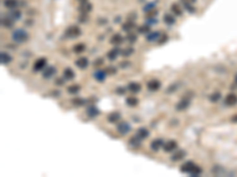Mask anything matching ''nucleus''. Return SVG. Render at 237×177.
Here are the masks:
<instances>
[{
  "mask_svg": "<svg viewBox=\"0 0 237 177\" xmlns=\"http://www.w3.org/2000/svg\"><path fill=\"white\" fill-rule=\"evenodd\" d=\"M12 39L15 41V43H25L27 39H29V34H27L26 31L21 30V28H18L15 30L13 33H12Z\"/></svg>",
  "mask_w": 237,
  "mask_h": 177,
  "instance_id": "f257e3e1",
  "label": "nucleus"
},
{
  "mask_svg": "<svg viewBox=\"0 0 237 177\" xmlns=\"http://www.w3.org/2000/svg\"><path fill=\"white\" fill-rule=\"evenodd\" d=\"M81 28L76 25H72V26H69L67 30H65V37L67 38H70V39H74V38H77L81 36Z\"/></svg>",
  "mask_w": 237,
  "mask_h": 177,
  "instance_id": "f03ea898",
  "label": "nucleus"
},
{
  "mask_svg": "<svg viewBox=\"0 0 237 177\" xmlns=\"http://www.w3.org/2000/svg\"><path fill=\"white\" fill-rule=\"evenodd\" d=\"M46 63H47L46 58H43V57H42V58H38L33 63V71L34 72L43 71V70L45 69V66H46Z\"/></svg>",
  "mask_w": 237,
  "mask_h": 177,
  "instance_id": "7ed1b4c3",
  "label": "nucleus"
},
{
  "mask_svg": "<svg viewBox=\"0 0 237 177\" xmlns=\"http://www.w3.org/2000/svg\"><path fill=\"white\" fill-rule=\"evenodd\" d=\"M160 87H161V82L158 80V79H151V80L147 82V89H148L149 91L156 92L158 91Z\"/></svg>",
  "mask_w": 237,
  "mask_h": 177,
  "instance_id": "20e7f679",
  "label": "nucleus"
},
{
  "mask_svg": "<svg viewBox=\"0 0 237 177\" xmlns=\"http://www.w3.org/2000/svg\"><path fill=\"white\" fill-rule=\"evenodd\" d=\"M117 131L120 132L121 135H126V133H128L130 131V124H129L128 122H125V120H122V122H119V124H117Z\"/></svg>",
  "mask_w": 237,
  "mask_h": 177,
  "instance_id": "39448f33",
  "label": "nucleus"
},
{
  "mask_svg": "<svg viewBox=\"0 0 237 177\" xmlns=\"http://www.w3.org/2000/svg\"><path fill=\"white\" fill-rule=\"evenodd\" d=\"M190 104H191V100H190L189 98L180 99V100H179L176 105L177 111H184V110H186V109L190 106Z\"/></svg>",
  "mask_w": 237,
  "mask_h": 177,
  "instance_id": "423d86ee",
  "label": "nucleus"
},
{
  "mask_svg": "<svg viewBox=\"0 0 237 177\" xmlns=\"http://www.w3.org/2000/svg\"><path fill=\"white\" fill-rule=\"evenodd\" d=\"M195 166H196V164L193 163V162H185V163L182 165V168H180V171L183 172V174H191L192 170L195 169Z\"/></svg>",
  "mask_w": 237,
  "mask_h": 177,
  "instance_id": "0eeeda50",
  "label": "nucleus"
},
{
  "mask_svg": "<svg viewBox=\"0 0 237 177\" xmlns=\"http://www.w3.org/2000/svg\"><path fill=\"white\" fill-rule=\"evenodd\" d=\"M177 148H178V143H177L176 141H169V142L164 143V146H163V149L165 152L174 151V150H177Z\"/></svg>",
  "mask_w": 237,
  "mask_h": 177,
  "instance_id": "6e6552de",
  "label": "nucleus"
},
{
  "mask_svg": "<svg viewBox=\"0 0 237 177\" xmlns=\"http://www.w3.org/2000/svg\"><path fill=\"white\" fill-rule=\"evenodd\" d=\"M56 72H57V70L55 66H49V67L43 70V77L45 79H50L56 74Z\"/></svg>",
  "mask_w": 237,
  "mask_h": 177,
  "instance_id": "1a4fd4ad",
  "label": "nucleus"
},
{
  "mask_svg": "<svg viewBox=\"0 0 237 177\" xmlns=\"http://www.w3.org/2000/svg\"><path fill=\"white\" fill-rule=\"evenodd\" d=\"M224 103H225V105H228V106H232V105L237 104V96L235 93L226 95L225 98H224Z\"/></svg>",
  "mask_w": 237,
  "mask_h": 177,
  "instance_id": "9d476101",
  "label": "nucleus"
},
{
  "mask_svg": "<svg viewBox=\"0 0 237 177\" xmlns=\"http://www.w3.org/2000/svg\"><path fill=\"white\" fill-rule=\"evenodd\" d=\"M76 66L78 67V69H81V70H84V69H87L89 66V60L88 58H86V57H81V58H78L76 60Z\"/></svg>",
  "mask_w": 237,
  "mask_h": 177,
  "instance_id": "9b49d317",
  "label": "nucleus"
},
{
  "mask_svg": "<svg viewBox=\"0 0 237 177\" xmlns=\"http://www.w3.org/2000/svg\"><path fill=\"white\" fill-rule=\"evenodd\" d=\"M122 41H123V37H122L120 33H115V34H113L112 36V38H110V44L114 46H117V45H121Z\"/></svg>",
  "mask_w": 237,
  "mask_h": 177,
  "instance_id": "f8f14e48",
  "label": "nucleus"
},
{
  "mask_svg": "<svg viewBox=\"0 0 237 177\" xmlns=\"http://www.w3.org/2000/svg\"><path fill=\"white\" fill-rule=\"evenodd\" d=\"M127 90L129 92H132V93H139V92L141 91V85L139 83H136V82H132L127 86Z\"/></svg>",
  "mask_w": 237,
  "mask_h": 177,
  "instance_id": "ddd939ff",
  "label": "nucleus"
},
{
  "mask_svg": "<svg viewBox=\"0 0 237 177\" xmlns=\"http://www.w3.org/2000/svg\"><path fill=\"white\" fill-rule=\"evenodd\" d=\"M120 118H121V113L117 111H114V112H110L108 116H107V120H108L109 123H116V122L120 120Z\"/></svg>",
  "mask_w": 237,
  "mask_h": 177,
  "instance_id": "4468645a",
  "label": "nucleus"
},
{
  "mask_svg": "<svg viewBox=\"0 0 237 177\" xmlns=\"http://www.w3.org/2000/svg\"><path fill=\"white\" fill-rule=\"evenodd\" d=\"M164 146V141L161 138H156L154 141H152V143H151V149L153 151H158L160 148H163Z\"/></svg>",
  "mask_w": 237,
  "mask_h": 177,
  "instance_id": "2eb2a0df",
  "label": "nucleus"
},
{
  "mask_svg": "<svg viewBox=\"0 0 237 177\" xmlns=\"http://www.w3.org/2000/svg\"><path fill=\"white\" fill-rule=\"evenodd\" d=\"M11 61H12V57H11L8 53L4 52V51L0 53V63H1L2 65H8Z\"/></svg>",
  "mask_w": 237,
  "mask_h": 177,
  "instance_id": "dca6fc26",
  "label": "nucleus"
},
{
  "mask_svg": "<svg viewBox=\"0 0 237 177\" xmlns=\"http://www.w3.org/2000/svg\"><path fill=\"white\" fill-rule=\"evenodd\" d=\"M106 77H107V72L106 71H102V70H97L94 72V78L100 82V83H103L106 80Z\"/></svg>",
  "mask_w": 237,
  "mask_h": 177,
  "instance_id": "f3484780",
  "label": "nucleus"
},
{
  "mask_svg": "<svg viewBox=\"0 0 237 177\" xmlns=\"http://www.w3.org/2000/svg\"><path fill=\"white\" fill-rule=\"evenodd\" d=\"M91 8H93L91 4H89V2H87V1H84V2H81V5H80V7H78V11H80L81 13L88 14L89 12L91 11Z\"/></svg>",
  "mask_w": 237,
  "mask_h": 177,
  "instance_id": "a211bd4d",
  "label": "nucleus"
},
{
  "mask_svg": "<svg viewBox=\"0 0 237 177\" xmlns=\"http://www.w3.org/2000/svg\"><path fill=\"white\" fill-rule=\"evenodd\" d=\"M99 113H100V110L96 106H89L87 109V116L90 118H95L96 116H99Z\"/></svg>",
  "mask_w": 237,
  "mask_h": 177,
  "instance_id": "6ab92c4d",
  "label": "nucleus"
},
{
  "mask_svg": "<svg viewBox=\"0 0 237 177\" xmlns=\"http://www.w3.org/2000/svg\"><path fill=\"white\" fill-rule=\"evenodd\" d=\"M185 156H186V151H185V150H177L176 154L172 156V158H171V159H172L173 162H178V161L183 159Z\"/></svg>",
  "mask_w": 237,
  "mask_h": 177,
  "instance_id": "aec40b11",
  "label": "nucleus"
},
{
  "mask_svg": "<svg viewBox=\"0 0 237 177\" xmlns=\"http://www.w3.org/2000/svg\"><path fill=\"white\" fill-rule=\"evenodd\" d=\"M136 136L139 138H141L142 141H143V139H146V138L149 136V131L146 128H140V129H138V131H136Z\"/></svg>",
  "mask_w": 237,
  "mask_h": 177,
  "instance_id": "412c9836",
  "label": "nucleus"
},
{
  "mask_svg": "<svg viewBox=\"0 0 237 177\" xmlns=\"http://www.w3.org/2000/svg\"><path fill=\"white\" fill-rule=\"evenodd\" d=\"M164 21H165V24H166V25L172 26V25H174V24H176V18H174V15H172V14L166 13L165 15H164Z\"/></svg>",
  "mask_w": 237,
  "mask_h": 177,
  "instance_id": "4be33fe9",
  "label": "nucleus"
},
{
  "mask_svg": "<svg viewBox=\"0 0 237 177\" xmlns=\"http://www.w3.org/2000/svg\"><path fill=\"white\" fill-rule=\"evenodd\" d=\"M135 28V24H134V21H127V23H125L123 25H122V30L125 31V32H127V33H129V32H132L133 30Z\"/></svg>",
  "mask_w": 237,
  "mask_h": 177,
  "instance_id": "5701e85b",
  "label": "nucleus"
},
{
  "mask_svg": "<svg viewBox=\"0 0 237 177\" xmlns=\"http://www.w3.org/2000/svg\"><path fill=\"white\" fill-rule=\"evenodd\" d=\"M121 52L117 47H115V48H113V50H110L108 53H107V58L109 59V60H115L116 58H117V56H119V53Z\"/></svg>",
  "mask_w": 237,
  "mask_h": 177,
  "instance_id": "b1692460",
  "label": "nucleus"
},
{
  "mask_svg": "<svg viewBox=\"0 0 237 177\" xmlns=\"http://www.w3.org/2000/svg\"><path fill=\"white\" fill-rule=\"evenodd\" d=\"M63 77L67 79V80H71V79H74L75 78L74 70H71L70 67H67V69H64V71H63Z\"/></svg>",
  "mask_w": 237,
  "mask_h": 177,
  "instance_id": "393cba45",
  "label": "nucleus"
},
{
  "mask_svg": "<svg viewBox=\"0 0 237 177\" xmlns=\"http://www.w3.org/2000/svg\"><path fill=\"white\" fill-rule=\"evenodd\" d=\"M84 50H86V44L84 43H78L72 47V51L76 54H81V53L84 52Z\"/></svg>",
  "mask_w": 237,
  "mask_h": 177,
  "instance_id": "a878e982",
  "label": "nucleus"
},
{
  "mask_svg": "<svg viewBox=\"0 0 237 177\" xmlns=\"http://www.w3.org/2000/svg\"><path fill=\"white\" fill-rule=\"evenodd\" d=\"M13 21L14 20L11 18V17H5V18H2L1 19V25L4 27H7V28H10V27H12V25H13Z\"/></svg>",
  "mask_w": 237,
  "mask_h": 177,
  "instance_id": "bb28decb",
  "label": "nucleus"
},
{
  "mask_svg": "<svg viewBox=\"0 0 237 177\" xmlns=\"http://www.w3.org/2000/svg\"><path fill=\"white\" fill-rule=\"evenodd\" d=\"M141 138H139L138 136H134V137H132L129 139V145H132L133 148H139L140 145H141Z\"/></svg>",
  "mask_w": 237,
  "mask_h": 177,
  "instance_id": "cd10ccee",
  "label": "nucleus"
},
{
  "mask_svg": "<svg viewBox=\"0 0 237 177\" xmlns=\"http://www.w3.org/2000/svg\"><path fill=\"white\" fill-rule=\"evenodd\" d=\"M4 6L7 7V8H11V10H14L15 7L18 6V0H4Z\"/></svg>",
  "mask_w": 237,
  "mask_h": 177,
  "instance_id": "c85d7f7f",
  "label": "nucleus"
},
{
  "mask_svg": "<svg viewBox=\"0 0 237 177\" xmlns=\"http://www.w3.org/2000/svg\"><path fill=\"white\" fill-rule=\"evenodd\" d=\"M8 17H11L14 21H17V20H19L21 18V12L14 8V10H12V11L8 13Z\"/></svg>",
  "mask_w": 237,
  "mask_h": 177,
  "instance_id": "c756f323",
  "label": "nucleus"
},
{
  "mask_svg": "<svg viewBox=\"0 0 237 177\" xmlns=\"http://www.w3.org/2000/svg\"><path fill=\"white\" fill-rule=\"evenodd\" d=\"M67 91H68L69 93H72V95H75V93H78V92L81 91V86L78 85V84H72V85L68 86Z\"/></svg>",
  "mask_w": 237,
  "mask_h": 177,
  "instance_id": "7c9ffc66",
  "label": "nucleus"
},
{
  "mask_svg": "<svg viewBox=\"0 0 237 177\" xmlns=\"http://www.w3.org/2000/svg\"><path fill=\"white\" fill-rule=\"evenodd\" d=\"M221 98H222V95H221V92H218V91L211 93L210 97H209V99H210L212 103H217L218 100H221Z\"/></svg>",
  "mask_w": 237,
  "mask_h": 177,
  "instance_id": "2f4dec72",
  "label": "nucleus"
},
{
  "mask_svg": "<svg viewBox=\"0 0 237 177\" xmlns=\"http://www.w3.org/2000/svg\"><path fill=\"white\" fill-rule=\"evenodd\" d=\"M160 36H161V34H160L159 32H151V33L147 34V37H146V38H147L148 41H154V40L159 39V38H160Z\"/></svg>",
  "mask_w": 237,
  "mask_h": 177,
  "instance_id": "473e14b6",
  "label": "nucleus"
},
{
  "mask_svg": "<svg viewBox=\"0 0 237 177\" xmlns=\"http://www.w3.org/2000/svg\"><path fill=\"white\" fill-rule=\"evenodd\" d=\"M149 26H151V25H148V24H143V25H141V26L138 28V32L141 33V34H148L149 30H151Z\"/></svg>",
  "mask_w": 237,
  "mask_h": 177,
  "instance_id": "72a5a7b5",
  "label": "nucleus"
},
{
  "mask_svg": "<svg viewBox=\"0 0 237 177\" xmlns=\"http://www.w3.org/2000/svg\"><path fill=\"white\" fill-rule=\"evenodd\" d=\"M171 11L173 12V14H176V15H182L183 14V11H182V8L179 5H177V4H172V6H171Z\"/></svg>",
  "mask_w": 237,
  "mask_h": 177,
  "instance_id": "f704fd0d",
  "label": "nucleus"
},
{
  "mask_svg": "<svg viewBox=\"0 0 237 177\" xmlns=\"http://www.w3.org/2000/svg\"><path fill=\"white\" fill-rule=\"evenodd\" d=\"M138 103H139V100H138V98H135V97H128V98L126 99V104L128 105V106H136L138 105Z\"/></svg>",
  "mask_w": 237,
  "mask_h": 177,
  "instance_id": "c9c22d12",
  "label": "nucleus"
},
{
  "mask_svg": "<svg viewBox=\"0 0 237 177\" xmlns=\"http://www.w3.org/2000/svg\"><path fill=\"white\" fill-rule=\"evenodd\" d=\"M202 172H203V170H202V168H200L199 165H197V164H196L195 169L192 170V172H191L190 175H191V176H200V175H202Z\"/></svg>",
  "mask_w": 237,
  "mask_h": 177,
  "instance_id": "e433bc0d",
  "label": "nucleus"
},
{
  "mask_svg": "<svg viewBox=\"0 0 237 177\" xmlns=\"http://www.w3.org/2000/svg\"><path fill=\"white\" fill-rule=\"evenodd\" d=\"M133 52H134V48H133V47H127V48H123V50H122L121 54L123 57H128V56H130Z\"/></svg>",
  "mask_w": 237,
  "mask_h": 177,
  "instance_id": "4c0bfd02",
  "label": "nucleus"
},
{
  "mask_svg": "<svg viewBox=\"0 0 237 177\" xmlns=\"http://www.w3.org/2000/svg\"><path fill=\"white\" fill-rule=\"evenodd\" d=\"M71 103H72L75 106H82V105H84L86 100H84L83 98H75L71 100Z\"/></svg>",
  "mask_w": 237,
  "mask_h": 177,
  "instance_id": "58836bf2",
  "label": "nucleus"
},
{
  "mask_svg": "<svg viewBox=\"0 0 237 177\" xmlns=\"http://www.w3.org/2000/svg\"><path fill=\"white\" fill-rule=\"evenodd\" d=\"M154 5H156V2H148V4H146V6L143 7V11L149 13L152 10H154Z\"/></svg>",
  "mask_w": 237,
  "mask_h": 177,
  "instance_id": "ea45409f",
  "label": "nucleus"
},
{
  "mask_svg": "<svg viewBox=\"0 0 237 177\" xmlns=\"http://www.w3.org/2000/svg\"><path fill=\"white\" fill-rule=\"evenodd\" d=\"M127 40H128L129 44H134V43H135V40H136V34L129 32V34L127 36Z\"/></svg>",
  "mask_w": 237,
  "mask_h": 177,
  "instance_id": "a19ab883",
  "label": "nucleus"
},
{
  "mask_svg": "<svg viewBox=\"0 0 237 177\" xmlns=\"http://www.w3.org/2000/svg\"><path fill=\"white\" fill-rule=\"evenodd\" d=\"M167 40H169V37H167V34H161V36H160V38L158 39V43H159L160 45H163L164 43H166Z\"/></svg>",
  "mask_w": 237,
  "mask_h": 177,
  "instance_id": "79ce46f5",
  "label": "nucleus"
},
{
  "mask_svg": "<svg viewBox=\"0 0 237 177\" xmlns=\"http://www.w3.org/2000/svg\"><path fill=\"white\" fill-rule=\"evenodd\" d=\"M184 7H185V8H186V10L189 11L190 13H193V12L196 11V10H195V7L192 6V4H187V2H184Z\"/></svg>",
  "mask_w": 237,
  "mask_h": 177,
  "instance_id": "37998d69",
  "label": "nucleus"
},
{
  "mask_svg": "<svg viewBox=\"0 0 237 177\" xmlns=\"http://www.w3.org/2000/svg\"><path fill=\"white\" fill-rule=\"evenodd\" d=\"M115 92L117 93V95L122 96V95H125V93H126V89H123V87H117V89L115 90Z\"/></svg>",
  "mask_w": 237,
  "mask_h": 177,
  "instance_id": "c03bdc74",
  "label": "nucleus"
},
{
  "mask_svg": "<svg viewBox=\"0 0 237 177\" xmlns=\"http://www.w3.org/2000/svg\"><path fill=\"white\" fill-rule=\"evenodd\" d=\"M86 20H87V14L86 13L80 14V17H78V21H80V23H84Z\"/></svg>",
  "mask_w": 237,
  "mask_h": 177,
  "instance_id": "a18cd8bd",
  "label": "nucleus"
},
{
  "mask_svg": "<svg viewBox=\"0 0 237 177\" xmlns=\"http://www.w3.org/2000/svg\"><path fill=\"white\" fill-rule=\"evenodd\" d=\"M103 65V59L102 58H97L94 61V66H101Z\"/></svg>",
  "mask_w": 237,
  "mask_h": 177,
  "instance_id": "49530a36",
  "label": "nucleus"
},
{
  "mask_svg": "<svg viewBox=\"0 0 237 177\" xmlns=\"http://www.w3.org/2000/svg\"><path fill=\"white\" fill-rule=\"evenodd\" d=\"M106 72L110 73V74H114V73L116 72V69H115V67H113V66H109L108 69L106 70Z\"/></svg>",
  "mask_w": 237,
  "mask_h": 177,
  "instance_id": "de8ad7c7",
  "label": "nucleus"
},
{
  "mask_svg": "<svg viewBox=\"0 0 237 177\" xmlns=\"http://www.w3.org/2000/svg\"><path fill=\"white\" fill-rule=\"evenodd\" d=\"M64 79L65 78H57L56 79V82H55V83H56V85H58V86L63 85V84H64Z\"/></svg>",
  "mask_w": 237,
  "mask_h": 177,
  "instance_id": "09e8293b",
  "label": "nucleus"
},
{
  "mask_svg": "<svg viewBox=\"0 0 237 177\" xmlns=\"http://www.w3.org/2000/svg\"><path fill=\"white\" fill-rule=\"evenodd\" d=\"M183 2H187V4H193V2H196L197 0H182Z\"/></svg>",
  "mask_w": 237,
  "mask_h": 177,
  "instance_id": "8fccbe9b",
  "label": "nucleus"
},
{
  "mask_svg": "<svg viewBox=\"0 0 237 177\" xmlns=\"http://www.w3.org/2000/svg\"><path fill=\"white\" fill-rule=\"evenodd\" d=\"M232 122H237V116H235V117L232 118Z\"/></svg>",
  "mask_w": 237,
  "mask_h": 177,
  "instance_id": "3c124183",
  "label": "nucleus"
},
{
  "mask_svg": "<svg viewBox=\"0 0 237 177\" xmlns=\"http://www.w3.org/2000/svg\"><path fill=\"white\" fill-rule=\"evenodd\" d=\"M235 83L237 84V73H236V76H235Z\"/></svg>",
  "mask_w": 237,
  "mask_h": 177,
  "instance_id": "603ef678",
  "label": "nucleus"
},
{
  "mask_svg": "<svg viewBox=\"0 0 237 177\" xmlns=\"http://www.w3.org/2000/svg\"><path fill=\"white\" fill-rule=\"evenodd\" d=\"M78 1H81V2H84V1H87V0H78Z\"/></svg>",
  "mask_w": 237,
  "mask_h": 177,
  "instance_id": "864d4df0",
  "label": "nucleus"
}]
</instances>
